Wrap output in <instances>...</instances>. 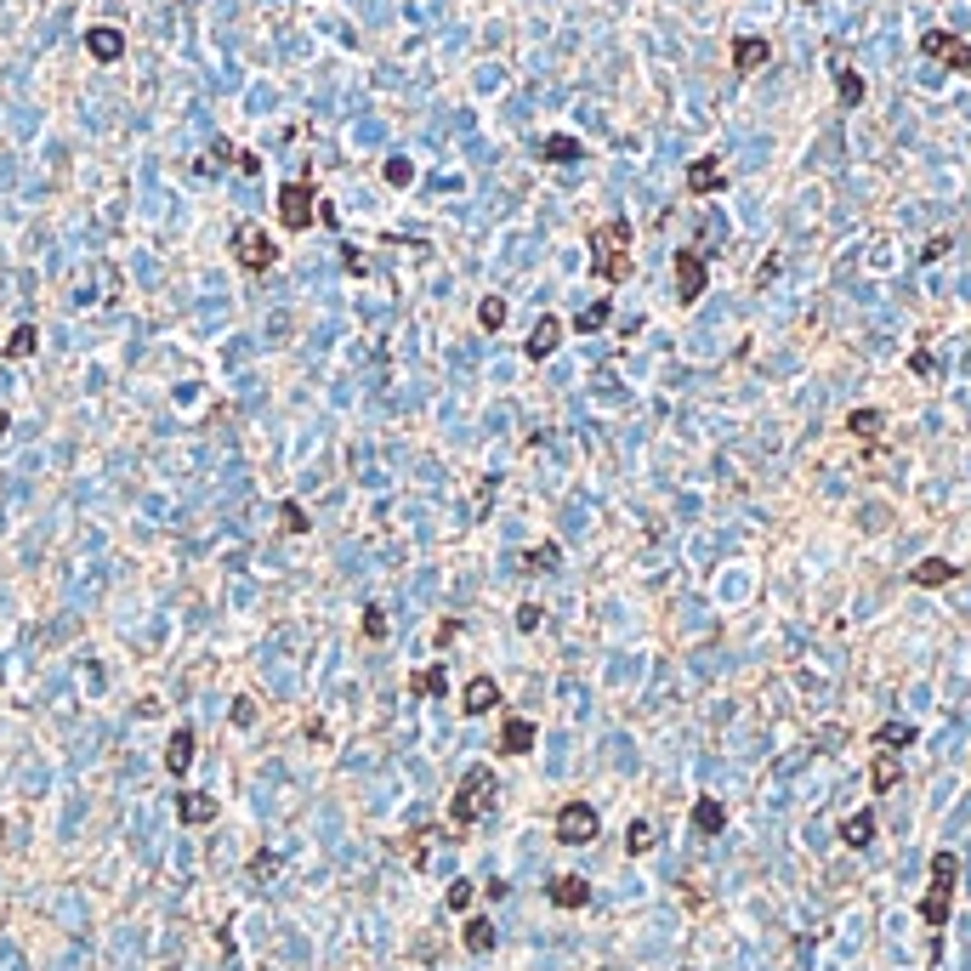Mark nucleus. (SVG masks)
I'll list each match as a JSON object with an SVG mask.
<instances>
[{"mask_svg":"<svg viewBox=\"0 0 971 971\" xmlns=\"http://www.w3.org/2000/svg\"><path fill=\"white\" fill-rule=\"evenodd\" d=\"M591 273L602 284H625L631 279V222H602L591 228Z\"/></svg>","mask_w":971,"mask_h":971,"instance_id":"obj_1","label":"nucleus"},{"mask_svg":"<svg viewBox=\"0 0 971 971\" xmlns=\"http://www.w3.org/2000/svg\"><path fill=\"white\" fill-rule=\"evenodd\" d=\"M495 790L500 784H495L489 767H466V778L455 784V801H449V824H455V830H472L477 818L495 807Z\"/></svg>","mask_w":971,"mask_h":971,"instance_id":"obj_2","label":"nucleus"},{"mask_svg":"<svg viewBox=\"0 0 971 971\" xmlns=\"http://www.w3.org/2000/svg\"><path fill=\"white\" fill-rule=\"evenodd\" d=\"M954 881H960V858L954 852H937L932 858V881H926V892H920V920L926 926H949V909H954Z\"/></svg>","mask_w":971,"mask_h":971,"instance_id":"obj_3","label":"nucleus"},{"mask_svg":"<svg viewBox=\"0 0 971 971\" xmlns=\"http://www.w3.org/2000/svg\"><path fill=\"white\" fill-rule=\"evenodd\" d=\"M313 216H318V188H313V182H307V177L284 182V188H279V222H284V228L307 233V228H313Z\"/></svg>","mask_w":971,"mask_h":971,"instance_id":"obj_4","label":"nucleus"},{"mask_svg":"<svg viewBox=\"0 0 971 971\" xmlns=\"http://www.w3.org/2000/svg\"><path fill=\"white\" fill-rule=\"evenodd\" d=\"M273 256H279V250H273V233H267V228L245 222V228L233 233V262L245 267V273H267V267H273Z\"/></svg>","mask_w":971,"mask_h":971,"instance_id":"obj_5","label":"nucleus"},{"mask_svg":"<svg viewBox=\"0 0 971 971\" xmlns=\"http://www.w3.org/2000/svg\"><path fill=\"white\" fill-rule=\"evenodd\" d=\"M597 830H602V818H597L591 801H568L563 813H557V841H563V847H591Z\"/></svg>","mask_w":971,"mask_h":971,"instance_id":"obj_6","label":"nucleus"},{"mask_svg":"<svg viewBox=\"0 0 971 971\" xmlns=\"http://www.w3.org/2000/svg\"><path fill=\"white\" fill-rule=\"evenodd\" d=\"M920 52L932 57V63H943V69H954V74H971V46L960 35H949V29H926V35H920Z\"/></svg>","mask_w":971,"mask_h":971,"instance_id":"obj_7","label":"nucleus"},{"mask_svg":"<svg viewBox=\"0 0 971 971\" xmlns=\"http://www.w3.org/2000/svg\"><path fill=\"white\" fill-rule=\"evenodd\" d=\"M699 296H705V256L688 245V250H676V301L693 307Z\"/></svg>","mask_w":971,"mask_h":971,"instance_id":"obj_8","label":"nucleus"},{"mask_svg":"<svg viewBox=\"0 0 971 971\" xmlns=\"http://www.w3.org/2000/svg\"><path fill=\"white\" fill-rule=\"evenodd\" d=\"M727 188V171H722V159L705 154V159H693L688 165V194H722Z\"/></svg>","mask_w":971,"mask_h":971,"instance_id":"obj_9","label":"nucleus"},{"mask_svg":"<svg viewBox=\"0 0 971 971\" xmlns=\"http://www.w3.org/2000/svg\"><path fill=\"white\" fill-rule=\"evenodd\" d=\"M767 57H773V46H767L761 35H739V40H733V74L767 69Z\"/></svg>","mask_w":971,"mask_h":971,"instance_id":"obj_10","label":"nucleus"},{"mask_svg":"<svg viewBox=\"0 0 971 971\" xmlns=\"http://www.w3.org/2000/svg\"><path fill=\"white\" fill-rule=\"evenodd\" d=\"M495 705H500V682L495 676H472L466 693H460V710L466 716H483V710H495Z\"/></svg>","mask_w":971,"mask_h":971,"instance_id":"obj_11","label":"nucleus"},{"mask_svg":"<svg viewBox=\"0 0 971 971\" xmlns=\"http://www.w3.org/2000/svg\"><path fill=\"white\" fill-rule=\"evenodd\" d=\"M557 347H563V318H540V324L529 330V347H523V353L540 364V358H551Z\"/></svg>","mask_w":971,"mask_h":971,"instance_id":"obj_12","label":"nucleus"},{"mask_svg":"<svg viewBox=\"0 0 971 971\" xmlns=\"http://www.w3.org/2000/svg\"><path fill=\"white\" fill-rule=\"evenodd\" d=\"M534 739H540V733H534L529 716H512V722L500 727V756H529Z\"/></svg>","mask_w":971,"mask_h":971,"instance_id":"obj_13","label":"nucleus"},{"mask_svg":"<svg viewBox=\"0 0 971 971\" xmlns=\"http://www.w3.org/2000/svg\"><path fill=\"white\" fill-rule=\"evenodd\" d=\"M177 818L182 824H216V795H205V790H182V801H177Z\"/></svg>","mask_w":971,"mask_h":971,"instance_id":"obj_14","label":"nucleus"},{"mask_svg":"<svg viewBox=\"0 0 971 971\" xmlns=\"http://www.w3.org/2000/svg\"><path fill=\"white\" fill-rule=\"evenodd\" d=\"M546 898L557 903V909H585V903H591V886H585L580 875H557V881L546 886Z\"/></svg>","mask_w":971,"mask_h":971,"instance_id":"obj_15","label":"nucleus"},{"mask_svg":"<svg viewBox=\"0 0 971 971\" xmlns=\"http://www.w3.org/2000/svg\"><path fill=\"white\" fill-rule=\"evenodd\" d=\"M194 750H199V739H194V733H188V727H177V733H171V744H165V773H188V767H194Z\"/></svg>","mask_w":971,"mask_h":971,"instance_id":"obj_16","label":"nucleus"},{"mask_svg":"<svg viewBox=\"0 0 971 971\" xmlns=\"http://www.w3.org/2000/svg\"><path fill=\"white\" fill-rule=\"evenodd\" d=\"M86 52L97 57V63H120V57H125V35H120V29H86Z\"/></svg>","mask_w":971,"mask_h":971,"instance_id":"obj_17","label":"nucleus"},{"mask_svg":"<svg viewBox=\"0 0 971 971\" xmlns=\"http://www.w3.org/2000/svg\"><path fill=\"white\" fill-rule=\"evenodd\" d=\"M954 574H960V568H954V563H943V557H926V563H915V568H909V580H915L920 591H937V585H949Z\"/></svg>","mask_w":971,"mask_h":971,"instance_id":"obj_18","label":"nucleus"},{"mask_svg":"<svg viewBox=\"0 0 971 971\" xmlns=\"http://www.w3.org/2000/svg\"><path fill=\"white\" fill-rule=\"evenodd\" d=\"M693 830H699V835H722L727 830L722 801H710V795H705V801H693Z\"/></svg>","mask_w":971,"mask_h":971,"instance_id":"obj_19","label":"nucleus"},{"mask_svg":"<svg viewBox=\"0 0 971 971\" xmlns=\"http://www.w3.org/2000/svg\"><path fill=\"white\" fill-rule=\"evenodd\" d=\"M898 778H903L898 761H892V756H875V767H869V790L886 795V790H898Z\"/></svg>","mask_w":971,"mask_h":971,"instance_id":"obj_20","label":"nucleus"},{"mask_svg":"<svg viewBox=\"0 0 971 971\" xmlns=\"http://www.w3.org/2000/svg\"><path fill=\"white\" fill-rule=\"evenodd\" d=\"M841 841H847V847H869V841H875V813H852L847 824H841Z\"/></svg>","mask_w":971,"mask_h":971,"instance_id":"obj_21","label":"nucleus"},{"mask_svg":"<svg viewBox=\"0 0 971 971\" xmlns=\"http://www.w3.org/2000/svg\"><path fill=\"white\" fill-rule=\"evenodd\" d=\"M460 943H466V949H472V954H489V949H495V926H489V920H483V915H477V920H466V932H460Z\"/></svg>","mask_w":971,"mask_h":971,"instance_id":"obj_22","label":"nucleus"},{"mask_svg":"<svg viewBox=\"0 0 971 971\" xmlns=\"http://www.w3.org/2000/svg\"><path fill=\"white\" fill-rule=\"evenodd\" d=\"M835 91H841V103H847V108H858V103H864V74L835 63Z\"/></svg>","mask_w":971,"mask_h":971,"instance_id":"obj_23","label":"nucleus"},{"mask_svg":"<svg viewBox=\"0 0 971 971\" xmlns=\"http://www.w3.org/2000/svg\"><path fill=\"white\" fill-rule=\"evenodd\" d=\"M540 154H546L551 165H574V159H580L585 148H580L574 137H546V142H540Z\"/></svg>","mask_w":971,"mask_h":971,"instance_id":"obj_24","label":"nucleus"},{"mask_svg":"<svg viewBox=\"0 0 971 971\" xmlns=\"http://www.w3.org/2000/svg\"><path fill=\"white\" fill-rule=\"evenodd\" d=\"M35 347H40V330H35V324H18V330L6 336V358H29Z\"/></svg>","mask_w":971,"mask_h":971,"instance_id":"obj_25","label":"nucleus"},{"mask_svg":"<svg viewBox=\"0 0 971 971\" xmlns=\"http://www.w3.org/2000/svg\"><path fill=\"white\" fill-rule=\"evenodd\" d=\"M608 318H614V301H591V307L574 318V330H580V336H591V330H602Z\"/></svg>","mask_w":971,"mask_h":971,"instance_id":"obj_26","label":"nucleus"},{"mask_svg":"<svg viewBox=\"0 0 971 971\" xmlns=\"http://www.w3.org/2000/svg\"><path fill=\"white\" fill-rule=\"evenodd\" d=\"M477 324H483V330H506V301L483 296V301H477Z\"/></svg>","mask_w":971,"mask_h":971,"instance_id":"obj_27","label":"nucleus"},{"mask_svg":"<svg viewBox=\"0 0 971 971\" xmlns=\"http://www.w3.org/2000/svg\"><path fill=\"white\" fill-rule=\"evenodd\" d=\"M648 847H654V824H648V818H636L631 830H625V852H648Z\"/></svg>","mask_w":971,"mask_h":971,"instance_id":"obj_28","label":"nucleus"},{"mask_svg":"<svg viewBox=\"0 0 971 971\" xmlns=\"http://www.w3.org/2000/svg\"><path fill=\"white\" fill-rule=\"evenodd\" d=\"M364 636H370V642H387V608H381V602L364 608Z\"/></svg>","mask_w":971,"mask_h":971,"instance_id":"obj_29","label":"nucleus"},{"mask_svg":"<svg viewBox=\"0 0 971 971\" xmlns=\"http://www.w3.org/2000/svg\"><path fill=\"white\" fill-rule=\"evenodd\" d=\"M409 688L421 693V699H438V693H443V671H438V665H432V671H421V676H409Z\"/></svg>","mask_w":971,"mask_h":971,"instance_id":"obj_30","label":"nucleus"},{"mask_svg":"<svg viewBox=\"0 0 971 971\" xmlns=\"http://www.w3.org/2000/svg\"><path fill=\"white\" fill-rule=\"evenodd\" d=\"M523 568H529V574H546V568H557V546H534V551H523Z\"/></svg>","mask_w":971,"mask_h":971,"instance_id":"obj_31","label":"nucleus"},{"mask_svg":"<svg viewBox=\"0 0 971 971\" xmlns=\"http://www.w3.org/2000/svg\"><path fill=\"white\" fill-rule=\"evenodd\" d=\"M852 432H858V438H875V432H881V409H852Z\"/></svg>","mask_w":971,"mask_h":971,"instance_id":"obj_32","label":"nucleus"},{"mask_svg":"<svg viewBox=\"0 0 971 971\" xmlns=\"http://www.w3.org/2000/svg\"><path fill=\"white\" fill-rule=\"evenodd\" d=\"M409 177H415V165H409L404 154H392L387 159V182H392V188H409Z\"/></svg>","mask_w":971,"mask_h":971,"instance_id":"obj_33","label":"nucleus"},{"mask_svg":"<svg viewBox=\"0 0 971 971\" xmlns=\"http://www.w3.org/2000/svg\"><path fill=\"white\" fill-rule=\"evenodd\" d=\"M875 744H881V750H886V744H915V727L892 722V727H881V733H875Z\"/></svg>","mask_w":971,"mask_h":971,"instance_id":"obj_34","label":"nucleus"},{"mask_svg":"<svg viewBox=\"0 0 971 971\" xmlns=\"http://www.w3.org/2000/svg\"><path fill=\"white\" fill-rule=\"evenodd\" d=\"M250 722H256V699L239 693V699H233V727H250Z\"/></svg>","mask_w":971,"mask_h":971,"instance_id":"obj_35","label":"nucleus"},{"mask_svg":"<svg viewBox=\"0 0 971 971\" xmlns=\"http://www.w3.org/2000/svg\"><path fill=\"white\" fill-rule=\"evenodd\" d=\"M443 903H449V909H472V881H455L449 892H443Z\"/></svg>","mask_w":971,"mask_h":971,"instance_id":"obj_36","label":"nucleus"},{"mask_svg":"<svg viewBox=\"0 0 971 971\" xmlns=\"http://www.w3.org/2000/svg\"><path fill=\"white\" fill-rule=\"evenodd\" d=\"M250 875H256V881L279 875V858H273V852H256V858H250Z\"/></svg>","mask_w":971,"mask_h":971,"instance_id":"obj_37","label":"nucleus"},{"mask_svg":"<svg viewBox=\"0 0 971 971\" xmlns=\"http://www.w3.org/2000/svg\"><path fill=\"white\" fill-rule=\"evenodd\" d=\"M284 529H290V534H301V529H307V512H301V506H296V500H284Z\"/></svg>","mask_w":971,"mask_h":971,"instance_id":"obj_38","label":"nucleus"},{"mask_svg":"<svg viewBox=\"0 0 971 971\" xmlns=\"http://www.w3.org/2000/svg\"><path fill=\"white\" fill-rule=\"evenodd\" d=\"M949 245H954V239H949V233H937V239H932V245H926V250H920V256H926V262H937V256H949Z\"/></svg>","mask_w":971,"mask_h":971,"instance_id":"obj_39","label":"nucleus"},{"mask_svg":"<svg viewBox=\"0 0 971 971\" xmlns=\"http://www.w3.org/2000/svg\"><path fill=\"white\" fill-rule=\"evenodd\" d=\"M534 625H540V608H534V602H523V608H517V631H534Z\"/></svg>","mask_w":971,"mask_h":971,"instance_id":"obj_40","label":"nucleus"},{"mask_svg":"<svg viewBox=\"0 0 971 971\" xmlns=\"http://www.w3.org/2000/svg\"><path fill=\"white\" fill-rule=\"evenodd\" d=\"M455 636H460V619H443V625H438V636H432V642H438V648H449V642H455Z\"/></svg>","mask_w":971,"mask_h":971,"instance_id":"obj_41","label":"nucleus"}]
</instances>
